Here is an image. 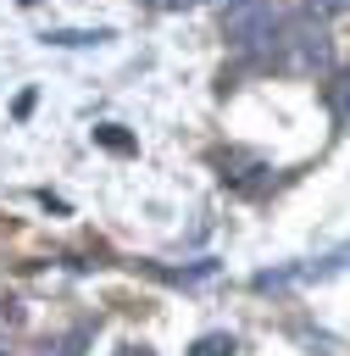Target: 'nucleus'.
Returning <instances> with one entry per match:
<instances>
[{
    "instance_id": "obj_7",
    "label": "nucleus",
    "mask_w": 350,
    "mask_h": 356,
    "mask_svg": "<svg viewBox=\"0 0 350 356\" xmlns=\"http://www.w3.org/2000/svg\"><path fill=\"white\" fill-rule=\"evenodd\" d=\"M333 11H350V0H311V17H333Z\"/></svg>"
},
{
    "instance_id": "obj_5",
    "label": "nucleus",
    "mask_w": 350,
    "mask_h": 356,
    "mask_svg": "<svg viewBox=\"0 0 350 356\" xmlns=\"http://www.w3.org/2000/svg\"><path fill=\"white\" fill-rule=\"evenodd\" d=\"M94 139H100V145H106V150H122V156H128V150H133V139H128V134H122V128H117V122H100V128H94Z\"/></svg>"
},
{
    "instance_id": "obj_2",
    "label": "nucleus",
    "mask_w": 350,
    "mask_h": 356,
    "mask_svg": "<svg viewBox=\"0 0 350 356\" xmlns=\"http://www.w3.org/2000/svg\"><path fill=\"white\" fill-rule=\"evenodd\" d=\"M283 28V11L278 0H228V44L244 50V56H267V44L278 39Z\"/></svg>"
},
{
    "instance_id": "obj_8",
    "label": "nucleus",
    "mask_w": 350,
    "mask_h": 356,
    "mask_svg": "<svg viewBox=\"0 0 350 356\" xmlns=\"http://www.w3.org/2000/svg\"><path fill=\"white\" fill-rule=\"evenodd\" d=\"M194 6H206V0H167V11H194Z\"/></svg>"
},
{
    "instance_id": "obj_4",
    "label": "nucleus",
    "mask_w": 350,
    "mask_h": 356,
    "mask_svg": "<svg viewBox=\"0 0 350 356\" xmlns=\"http://www.w3.org/2000/svg\"><path fill=\"white\" fill-rule=\"evenodd\" d=\"M189 356H233V334H200L189 345Z\"/></svg>"
},
{
    "instance_id": "obj_9",
    "label": "nucleus",
    "mask_w": 350,
    "mask_h": 356,
    "mask_svg": "<svg viewBox=\"0 0 350 356\" xmlns=\"http://www.w3.org/2000/svg\"><path fill=\"white\" fill-rule=\"evenodd\" d=\"M117 356H156V350H144V345H122Z\"/></svg>"
},
{
    "instance_id": "obj_1",
    "label": "nucleus",
    "mask_w": 350,
    "mask_h": 356,
    "mask_svg": "<svg viewBox=\"0 0 350 356\" xmlns=\"http://www.w3.org/2000/svg\"><path fill=\"white\" fill-rule=\"evenodd\" d=\"M267 61L278 72H294V78H328L333 72V39L322 28V17H283L278 39L267 44Z\"/></svg>"
},
{
    "instance_id": "obj_6",
    "label": "nucleus",
    "mask_w": 350,
    "mask_h": 356,
    "mask_svg": "<svg viewBox=\"0 0 350 356\" xmlns=\"http://www.w3.org/2000/svg\"><path fill=\"white\" fill-rule=\"evenodd\" d=\"M328 100H333V111H339V117H350V72H344V78L328 89Z\"/></svg>"
},
{
    "instance_id": "obj_3",
    "label": "nucleus",
    "mask_w": 350,
    "mask_h": 356,
    "mask_svg": "<svg viewBox=\"0 0 350 356\" xmlns=\"http://www.w3.org/2000/svg\"><path fill=\"white\" fill-rule=\"evenodd\" d=\"M111 39V28H61V33H44V44H100Z\"/></svg>"
}]
</instances>
